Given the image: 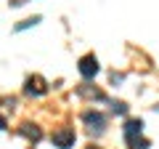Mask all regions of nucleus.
Segmentation results:
<instances>
[{
  "mask_svg": "<svg viewBox=\"0 0 159 149\" xmlns=\"http://www.w3.org/2000/svg\"><path fill=\"white\" fill-rule=\"evenodd\" d=\"M0 131H6V117H0Z\"/></svg>",
  "mask_w": 159,
  "mask_h": 149,
  "instance_id": "nucleus-10",
  "label": "nucleus"
},
{
  "mask_svg": "<svg viewBox=\"0 0 159 149\" xmlns=\"http://www.w3.org/2000/svg\"><path fill=\"white\" fill-rule=\"evenodd\" d=\"M45 91H48V85L40 80V77H29L27 80V93L29 96H43Z\"/></svg>",
  "mask_w": 159,
  "mask_h": 149,
  "instance_id": "nucleus-4",
  "label": "nucleus"
},
{
  "mask_svg": "<svg viewBox=\"0 0 159 149\" xmlns=\"http://www.w3.org/2000/svg\"><path fill=\"white\" fill-rule=\"evenodd\" d=\"M82 120H85V125L90 128L93 133H101L103 125H106V117H103L101 112H85V115H82Z\"/></svg>",
  "mask_w": 159,
  "mask_h": 149,
  "instance_id": "nucleus-3",
  "label": "nucleus"
},
{
  "mask_svg": "<svg viewBox=\"0 0 159 149\" xmlns=\"http://www.w3.org/2000/svg\"><path fill=\"white\" fill-rule=\"evenodd\" d=\"M125 141L130 149H148V141L143 136H125Z\"/></svg>",
  "mask_w": 159,
  "mask_h": 149,
  "instance_id": "nucleus-6",
  "label": "nucleus"
},
{
  "mask_svg": "<svg viewBox=\"0 0 159 149\" xmlns=\"http://www.w3.org/2000/svg\"><path fill=\"white\" fill-rule=\"evenodd\" d=\"M114 112H119V115H125V112H127V107H125L122 101H119V104H114Z\"/></svg>",
  "mask_w": 159,
  "mask_h": 149,
  "instance_id": "nucleus-9",
  "label": "nucleus"
},
{
  "mask_svg": "<svg viewBox=\"0 0 159 149\" xmlns=\"http://www.w3.org/2000/svg\"><path fill=\"white\" fill-rule=\"evenodd\" d=\"M37 22H40V16H32V19H27V22H21V24H19L16 29H19V32H21V29H27V27H34V24H37Z\"/></svg>",
  "mask_w": 159,
  "mask_h": 149,
  "instance_id": "nucleus-8",
  "label": "nucleus"
},
{
  "mask_svg": "<svg viewBox=\"0 0 159 149\" xmlns=\"http://www.w3.org/2000/svg\"><path fill=\"white\" fill-rule=\"evenodd\" d=\"M24 136H29V138H32V141H37V138H40V131H37V125H24Z\"/></svg>",
  "mask_w": 159,
  "mask_h": 149,
  "instance_id": "nucleus-7",
  "label": "nucleus"
},
{
  "mask_svg": "<svg viewBox=\"0 0 159 149\" xmlns=\"http://www.w3.org/2000/svg\"><path fill=\"white\" fill-rule=\"evenodd\" d=\"M88 149H96V147H88Z\"/></svg>",
  "mask_w": 159,
  "mask_h": 149,
  "instance_id": "nucleus-11",
  "label": "nucleus"
},
{
  "mask_svg": "<svg viewBox=\"0 0 159 149\" xmlns=\"http://www.w3.org/2000/svg\"><path fill=\"white\" fill-rule=\"evenodd\" d=\"M80 74H82L85 80H93L98 74V59L96 56H82L80 59Z\"/></svg>",
  "mask_w": 159,
  "mask_h": 149,
  "instance_id": "nucleus-2",
  "label": "nucleus"
},
{
  "mask_svg": "<svg viewBox=\"0 0 159 149\" xmlns=\"http://www.w3.org/2000/svg\"><path fill=\"white\" fill-rule=\"evenodd\" d=\"M51 141L56 144L58 149H72V147H74V131H72V128H61V131H53Z\"/></svg>",
  "mask_w": 159,
  "mask_h": 149,
  "instance_id": "nucleus-1",
  "label": "nucleus"
},
{
  "mask_svg": "<svg viewBox=\"0 0 159 149\" xmlns=\"http://www.w3.org/2000/svg\"><path fill=\"white\" fill-rule=\"evenodd\" d=\"M143 133V120H127L125 123V136H141Z\"/></svg>",
  "mask_w": 159,
  "mask_h": 149,
  "instance_id": "nucleus-5",
  "label": "nucleus"
}]
</instances>
